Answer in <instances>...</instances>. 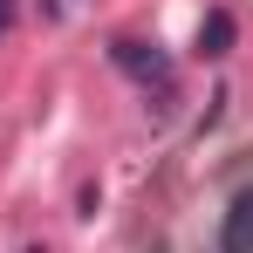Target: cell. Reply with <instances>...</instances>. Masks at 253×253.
<instances>
[{"mask_svg": "<svg viewBox=\"0 0 253 253\" xmlns=\"http://www.w3.org/2000/svg\"><path fill=\"white\" fill-rule=\"evenodd\" d=\"M110 62H117V69H124L130 83H158V89H171V55H158V48L151 42H137V35H117V42H110Z\"/></svg>", "mask_w": 253, "mask_h": 253, "instance_id": "obj_1", "label": "cell"}, {"mask_svg": "<svg viewBox=\"0 0 253 253\" xmlns=\"http://www.w3.org/2000/svg\"><path fill=\"white\" fill-rule=\"evenodd\" d=\"M219 253H253V185H240L219 212Z\"/></svg>", "mask_w": 253, "mask_h": 253, "instance_id": "obj_2", "label": "cell"}, {"mask_svg": "<svg viewBox=\"0 0 253 253\" xmlns=\"http://www.w3.org/2000/svg\"><path fill=\"white\" fill-rule=\"evenodd\" d=\"M233 35H240V21H233L226 7H206V21H199V35H192V55H199V62H219V55H233Z\"/></svg>", "mask_w": 253, "mask_h": 253, "instance_id": "obj_3", "label": "cell"}, {"mask_svg": "<svg viewBox=\"0 0 253 253\" xmlns=\"http://www.w3.org/2000/svg\"><path fill=\"white\" fill-rule=\"evenodd\" d=\"M7 28H14V0H0V35H7Z\"/></svg>", "mask_w": 253, "mask_h": 253, "instance_id": "obj_4", "label": "cell"}, {"mask_svg": "<svg viewBox=\"0 0 253 253\" xmlns=\"http://www.w3.org/2000/svg\"><path fill=\"white\" fill-rule=\"evenodd\" d=\"M28 253H42V247H28Z\"/></svg>", "mask_w": 253, "mask_h": 253, "instance_id": "obj_5", "label": "cell"}]
</instances>
